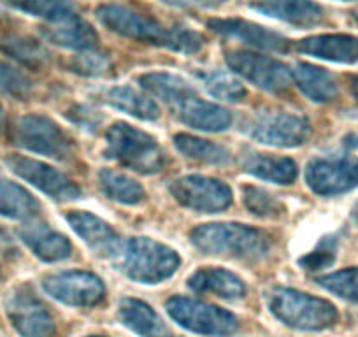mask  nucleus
I'll use <instances>...</instances> for the list:
<instances>
[{
    "label": "nucleus",
    "instance_id": "f257e3e1",
    "mask_svg": "<svg viewBox=\"0 0 358 337\" xmlns=\"http://www.w3.org/2000/svg\"><path fill=\"white\" fill-rule=\"evenodd\" d=\"M139 83L151 97L165 102L176 118L185 125L204 132H222L232 123V116L227 109L202 101L194 88L179 76L169 72H150L141 76Z\"/></svg>",
    "mask_w": 358,
    "mask_h": 337
},
{
    "label": "nucleus",
    "instance_id": "f03ea898",
    "mask_svg": "<svg viewBox=\"0 0 358 337\" xmlns=\"http://www.w3.org/2000/svg\"><path fill=\"white\" fill-rule=\"evenodd\" d=\"M97 18L102 25L113 32L134 41H143L148 44L169 48L172 51L185 55H194L204 46V39L195 30L187 27H167L160 25L155 20L118 4H104L97 8Z\"/></svg>",
    "mask_w": 358,
    "mask_h": 337
},
{
    "label": "nucleus",
    "instance_id": "7ed1b4c3",
    "mask_svg": "<svg viewBox=\"0 0 358 337\" xmlns=\"http://www.w3.org/2000/svg\"><path fill=\"white\" fill-rule=\"evenodd\" d=\"M192 243L208 255L237 260H262L273 248L264 230L241 223H208L192 232Z\"/></svg>",
    "mask_w": 358,
    "mask_h": 337
},
{
    "label": "nucleus",
    "instance_id": "20e7f679",
    "mask_svg": "<svg viewBox=\"0 0 358 337\" xmlns=\"http://www.w3.org/2000/svg\"><path fill=\"white\" fill-rule=\"evenodd\" d=\"M267 304L278 320L299 330L318 332L330 329L339 320L337 309L329 301L294 288H274L267 295Z\"/></svg>",
    "mask_w": 358,
    "mask_h": 337
},
{
    "label": "nucleus",
    "instance_id": "39448f33",
    "mask_svg": "<svg viewBox=\"0 0 358 337\" xmlns=\"http://www.w3.org/2000/svg\"><path fill=\"white\" fill-rule=\"evenodd\" d=\"M118 259L125 276L148 285L169 280L181 264L174 250L148 237H134L123 243Z\"/></svg>",
    "mask_w": 358,
    "mask_h": 337
},
{
    "label": "nucleus",
    "instance_id": "423d86ee",
    "mask_svg": "<svg viewBox=\"0 0 358 337\" xmlns=\"http://www.w3.org/2000/svg\"><path fill=\"white\" fill-rule=\"evenodd\" d=\"M106 155L141 174L160 173L165 153L155 137L129 123L118 122L108 130Z\"/></svg>",
    "mask_w": 358,
    "mask_h": 337
},
{
    "label": "nucleus",
    "instance_id": "0eeeda50",
    "mask_svg": "<svg viewBox=\"0 0 358 337\" xmlns=\"http://www.w3.org/2000/svg\"><path fill=\"white\" fill-rule=\"evenodd\" d=\"M244 132L267 146L297 148L311 136V123L295 113L260 111L246 120Z\"/></svg>",
    "mask_w": 358,
    "mask_h": 337
},
{
    "label": "nucleus",
    "instance_id": "6e6552de",
    "mask_svg": "<svg viewBox=\"0 0 358 337\" xmlns=\"http://www.w3.org/2000/svg\"><path fill=\"white\" fill-rule=\"evenodd\" d=\"M167 313L181 327L202 336L225 337L236 332L239 327L232 313L188 297L169 299Z\"/></svg>",
    "mask_w": 358,
    "mask_h": 337
},
{
    "label": "nucleus",
    "instance_id": "1a4fd4ad",
    "mask_svg": "<svg viewBox=\"0 0 358 337\" xmlns=\"http://www.w3.org/2000/svg\"><path fill=\"white\" fill-rule=\"evenodd\" d=\"M13 141L20 148L32 153L44 155L55 160H69L72 157V141L67 134L46 116L29 115L16 122Z\"/></svg>",
    "mask_w": 358,
    "mask_h": 337
},
{
    "label": "nucleus",
    "instance_id": "9d476101",
    "mask_svg": "<svg viewBox=\"0 0 358 337\" xmlns=\"http://www.w3.org/2000/svg\"><path fill=\"white\" fill-rule=\"evenodd\" d=\"M227 64L234 72L243 76L262 90L281 94L292 85V71L281 62L271 57L251 53L246 50H234L227 53Z\"/></svg>",
    "mask_w": 358,
    "mask_h": 337
},
{
    "label": "nucleus",
    "instance_id": "9b49d317",
    "mask_svg": "<svg viewBox=\"0 0 358 337\" xmlns=\"http://www.w3.org/2000/svg\"><path fill=\"white\" fill-rule=\"evenodd\" d=\"M306 183L323 197L353 190L358 187V158L348 155L315 158L306 168Z\"/></svg>",
    "mask_w": 358,
    "mask_h": 337
},
{
    "label": "nucleus",
    "instance_id": "f8f14e48",
    "mask_svg": "<svg viewBox=\"0 0 358 337\" xmlns=\"http://www.w3.org/2000/svg\"><path fill=\"white\" fill-rule=\"evenodd\" d=\"M13 327L23 337H53L57 325L46 306L39 301L30 287H18L6 302Z\"/></svg>",
    "mask_w": 358,
    "mask_h": 337
},
{
    "label": "nucleus",
    "instance_id": "ddd939ff",
    "mask_svg": "<svg viewBox=\"0 0 358 337\" xmlns=\"http://www.w3.org/2000/svg\"><path fill=\"white\" fill-rule=\"evenodd\" d=\"M171 194L179 204L199 213H220L232 204V190L223 181L199 174L176 180Z\"/></svg>",
    "mask_w": 358,
    "mask_h": 337
},
{
    "label": "nucleus",
    "instance_id": "4468645a",
    "mask_svg": "<svg viewBox=\"0 0 358 337\" xmlns=\"http://www.w3.org/2000/svg\"><path fill=\"white\" fill-rule=\"evenodd\" d=\"M43 287L62 304L74 308H92L104 301V283L86 271H65L44 278Z\"/></svg>",
    "mask_w": 358,
    "mask_h": 337
},
{
    "label": "nucleus",
    "instance_id": "2eb2a0df",
    "mask_svg": "<svg viewBox=\"0 0 358 337\" xmlns=\"http://www.w3.org/2000/svg\"><path fill=\"white\" fill-rule=\"evenodd\" d=\"M6 164L22 180H25L27 183H30L55 201H74L81 195L79 188L67 176H64L60 171L44 162L23 157V155H11L6 158Z\"/></svg>",
    "mask_w": 358,
    "mask_h": 337
},
{
    "label": "nucleus",
    "instance_id": "dca6fc26",
    "mask_svg": "<svg viewBox=\"0 0 358 337\" xmlns=\"http://www.w3.org/2000/svg\"><path fill=\"white\" fill-rule=\"evenodd\" d=\"M65 220L72 230L88 244L90 250L104 259H118L123 243L104 220L86 211H71L65 215Z\"/></svg>",
    "mask_w": 358,
    "mask_h": 337
},
{
    "label": "nucleus",
    "instance_id": "f3484780",
    "mask_svg": "<svg viewBox=\"0 0 358 337\" xmlns=\"http://www.w3.org/2000/svg\"><path fill=\"white\" fill-rule=\"evenodd\" d=\"M209 29L216 34H222L225 37L239 39L250 46L258 48V50L274 51V53H285L290 48V41L281 34L268 30L265 27L257 25V23L246 22L239 18H215L208 22Z\"/></svg>",
    "mask_w": 358,
    "mask_h": 337
},
{
    "label": "nucleus",
    "instance_id": "a211bd4d",
    "mask_svg": "<svg viewBox=\"0 0 358 337\" xmlns=\"http://www.w3.org/2000/svg\"><path fill=\"white\" fill-rule=\"evenodd\" d=\"M299 51L322 60L337 64H355L358 62V37L348 34H323V36L306 37L297 44Z\"/></svg>",
    "mask_w": 358,
    "mask_h": 337
},
{
    "label": "nucleus",
    "instance_id": "6ab92c4d",
    "mask_svg": "<svg viewBox=\"0 0 358 337\" xmlns=\"http://www.w3.org/2000/svg\"><path fill=\"white\" fill-rule=\"evenodd\" d=\"M23 243L44 262H58L71 255L72 246L65 236L44 223H29L20 230Z\"/></svg>",
    "mask_w": 358,
    "mask_h": 337
},
{
    "label": "nucleus",
    "instance_id": "aec40b11",
    "mask_svg": "<svg viewBox=\"0 0 358 337\" xmlns=\"http://www.w3.org/2000/svg\"><path fill=\"white\" fill-rule=\"evenodd\" d=\"M118 316L127 329L143 337H176L155 309L137 299H123L120 302Z\"/></svg>",
    "mask_w": 358,
    "mask_h": 337
},
{
    "label": "nucleus",
    "instance_id": "412c9836",
    "mask_svg": "<svg viewBox=\"0 0 358 337\" xmlns=\"http://www.w3.org/2000/svg\"><path fill=\"white\" fill-rule=\"evenodd\" d=\"M188 287L197 294H211L225 301H237L246 294L243 280L234 273L220 267L201 269L188 280Z\"/></svg>",
    "mask_w": 358,
    "mask_h": 337
},
{
    "label": "nucleus",
    "instance_id": "4be33fe9",
    "mask_svg": "<svg viewBox=\"0 0 358 337\" xmlns=\"http://www.w3.org/2000/svg\"><path fill=\"white\" fill-rule=\"evenodd\" d=\"M43 34L50 43L62 48H69V50H95L99 41L94 27L83 18H79L78 15L62 20L58 23H51V27L44 29Z\"/></svg>",
    "mask_w": 358,
    "mask_h": 337
},
{
    "label": "nucleus",
    "instance_id": "5701e85b",
    "mask_svg": "<svg viewBox=\"0 0 358 337\" xmlns=\"http://www.w3.org/2000/svg\"><path fill=\"white\" fill-rule=\"evenodd\" d=\"M295 85L315 102H330L339 95L337 81L329 71L311 64H299L292 72Z\"/></svg>",
    "mask_w": 358,
    "mask_h": 337
},
{
    "label": "nucleus",
    "instance_id": "b1692460",
    "mask_svg": "<svg viewBox=\"0 0 358 337\" xmlns=\"http://www.w3.org/2000/svg\"><path fill=\"white\" fill-rule=\"evenodd\" d=\"M250 9L297 27H311L323 18V9L313 2H257Z\"/></svg>",
    "mask_w": 358,
    "mask_h": 337
},
{
    "label": "nucleus",
    "instance_id": "393cba45",
    "mask_svg": "<svg viewBox=\"0 0 358 337\" xmlns=\"http://www.w3.org/2000/svg\"><path fill=\"white\" fill-rule=\"evenodd\" d=\"M102 101L113 108L120 109V111L127 113V115L134 116V118L144 120V122H153L160 116L157 102L151 101L148 95L134 90L132 87H125V85L108 88L102 94Z\"/></svg>",
    "mask_w": 358,
    "mask_h": 337
},
{
    "label": "nucleus",
    "instance_id": "a878e982",
    "mask_svg": "<svg viewBox=\"0 0 358 337\" xmlns=\"http://www.w3.org/2000/svg\"><path fill=\"white\" fill-rule=\"evenodd\" d=\"M244 171L258 180L271 181L278 185H290L297 178V165L292 158L273 157V155L253 153L248 155L243 162Z\"/></svg>",
    "mask_w": 358,
    "mask_h": 337
},
{
    "label": "nucleus",
    "instance_id": "bb28decb",
    "mask_svg": "<svg viewBox=\"0 0 358 337\" xmlns=\"http://www.w3.org/2000/svg\"><path fill=\"white\" fill-rule=\"evenodd\" d=\"M39 209V202L25 188L0 178V215L11 220H30Z\"/></svg>",
    "mask_w": 358,
    "mask_h": 337
},
{
    "label": "nucleus",
    "instance_id": "cd10ccee",
    "mask_svg": "<svg viewBox=\"0 0 358 337\" xmlns=\"http://www.w3.org/2000/svg\"><path fill=\"white\" fill-rule=\"evenodd\" d=\"M99 183L106 197L120 204H139L144 199V188L136 180L113 168H102L99 173Z\"/></svg>",
    "mask_w": 358,
    "mask_h": 337
},
{
    "label": "nucleus",
    "instance_id": "c85d7f7f",
    "mask_svg": "<svg viewBox=\"0 0 358 337\" xmlns=\"http://www.w3.org/2000/svg\"><path fill=\"white\" fill-rule=\"evenodd\" d=\"M174 144L181 153L192 160L202 162V164L223 165L229 162L230 155L225 148L211 143V141L194 137L190 134H179L174 137Z\"/></svg>",
    "mask_w": 358,
    "mask_h": 337
},
{
    "label": "nucleus",
    "instance_id": "c756f323",
    "mask_svg": "<svg viewBox=\"0 0 358 337\" xmlns=\"http://www.w3.org/2000/svg\"><path fill=\"white\" fill-rule=\"evenodd\" d=\"M0 50L27 67H41L50 60V51L32 37L11 36L0 43Z\"/></svg>",
    "mask_w": 358,
    "mask_h": 337
},
{
    "label": "nucleus",
    "instance_id": "7c9ffc66",
    "mask_svg": "<svg viewBox=\"0 0 358 337\" xmlns=\"http://www.w3.org/2000/svg\"><path fill=\"white\" fill-rule=\"evenodd\" d=\"M197 78L204 85L208 94L213 97L222 99L225 102H241L246 97V88L241 81H237L234 76L220 71H202Z\"/></svg>",
    "mask_w": 358,
    "mask_h": 337
},
{
    "label": "nucleus",
    "instance_id": "2f4dec72",
    "mask_svg": "<svg viewBox=\"0 0 358 337\" xmlns=\"http://www.w3.org/2000/svg\"><path fill=\"white\" fill-rule=\"evenodd\" d=\"M318 285L344 301L358 304V269H344L327 274L320 278Z\"/></svg>",
    "mask_w": 358,
    "mask_h": 337
},
{
    "label": "nucleus",
    "instance_id": "473e14b6",
    "mask_svg": "<svg viewBox=\"0 0 358 337\" xmlns=\"http://www.w3.org/2000/svg\"><path fill=\"white\" fill-rule=\"evenodd\" d=\"M243 202L253 215L262 216V218H274L283 211V204L276 195L268 194L267 190L258 187H244Z\"/></svg>",
    "mask_w": 358,
    "mask_h": 337
},
{
    "label": "nucleus",
    "instance_id": "72a5a7b5",
    "mask_svg": "<svg viewBox=\"0 0 358 337\" xmlns=\"http://www.w3.org/2000/svg\"><path fill=\"white\" fill-rule=\"evenodd\" d=\"M32 81L25 72L0 62V94L9 95L18 101H25L32 94Z\"/></svg>",
    "mask_w": 358,
    "mask_h": 337
},
{
    "label": "nucleus",
    "instance_id": "f704fd0d",
    "mask_svg": "<svg viewBox=\"0 0 358 337\" xmlns=\"http://www.w3.org/2000/svg\"><path fill=\"white\" fill-rule=\"evenodd\" d=\"M13 8L25 11L29 15L43 18L50 23H58L74 16V6L69 2H48V0H32V2H20L13 4Z\"/></svg>",
    "mask_w": 358,
    "mask_h": 337
},
{
    "label": "nucleus",
    "instance_id": "c9c22d12",
    "mask_svg": "<svg viewBox=\"0 0 358 337\" xmlns=\"http://www.w3.org/2000/svg\"><path fill=\"white\" fill-rule=\"evenodd\" d=\"M69 69L81 76H102L111 69V58L97 50L81 51L69 62Z\"/></svg>",
    "mask_w": 358,
    "mask_h": 337
},
{
    "label": "nucleus",
    "instance_id": "e433bc0d",
    "mask_svg": "<svg viewBox=\"0 0 358 337\" xmlns=\"http://www.w3.org/2000/svg\"><path fill=\"white\" fill-rule=\"evenodd\" d=\"M334 260H336L334 250H330V248H327V250L325 248H320V250L313 251L309 255L302 257L301 266L308 271H320L329 267L330 264H334Z\"/></svg>",
    "mask_w": 358,
    "mask_h": 337
},
{
    "label": "nucleus",
    "instance_id": "4c0bfd02",
    "mask_svg": "<svg viewBox=\"0 0 358 337\" xmlns=\"http://www.w3.org/2000/svg\"><path fill=\"white\" fill-rule=\"evenodd\" d=\"M65 116H69L71 122H74L76 125L83 127V129H97L99 123L102 122V118L97 115V113L85 108V106H76V108H72Z\"/></svg>",
    "mask_w": 358,
    "mask_h": 337
},
{
    "label": "nucleus",
    "instance_id": "58836bf2",
    "mask_svg": "<svg viewBox=\"0 0 358 337\" xmlns=\"http://www.w3.org/2000/svg\"><path fill=\"white\" fill-rule=\"evenodd\" d=\"M351 92H353V97L357 99L358 102V76H355V78L351 79Z\"/></svg>",
    "mask_w": 358,
    "mask_h": 337
},
{
    "label": "nucleus",
    "instance_id": "ea45409f",
    "mask_svg": "<svg viewBox=\"0 0 358 337\" xmlns=\"http://www.w3.org/2000/svg\"><path fill=\"white\" fill-rule=\"evenodd\" d=\"M4 125H6V115H4V108L0 106V132L4 130Z\"/></svg>",
    "mask_w": 358,
    "mask_h": 337
},
{
    "label": "nucleus",
    "instance_id": "a19ab883",
    "mask_svg": "<svg viewBox=\"0 0 358 337\" xmlns=\"http://www.w3.org/2000/svg\"><path fill=\"white\" fill-rule=\"evenodd\" d=\"M346 144H350V146H358V134H353L351 137H348Z\"/></svg>",
    "mask_w": 358,
    "mask_h": 337
},
{
    "label": "nucleus",
    "instance_id": "79ce46f5",
    "mask_svg": "<svg viewBox=\"0 0 358 337\" xmlns=\"http://www.w3.org/2000/svg\"><path fill=\"white\" fill-rule=\"evenodd\" d=\"M353 218H355V223H357V225H358V209L353 213Z\"/></svg>",
    "mask_w": 358,
    "mask_h": 337
},
{
    "label": "nucleus",
    "instance_id": "37998d69",
    "mask_svg": "<svg viewBox=\"0 0 358 337\" xmlns=\"http://www.w3.org/2000/svg\"><path fill=\"white\" fill-rule=\"evenodd\" d=\"M355 20H357V23H358V9H357V11H355Z\"/></svg>",
    "mask_w": 358,
    "mask_h": 337
},
{
    "label": "nucleus",
    "instance_id": "c03bdc74",
    "mask_svg": "<svg viewBox=\"0 0 358 337\" xmlns=\"http://www.w3.org/2000/svg\"><path fill=\"white\" fill-rule=\"evenodd\" d=\"M88 337H101V336H88Z\"/></svg>",
    "mask_w": 358,
    "mask_h": 337
}]
</instances>
